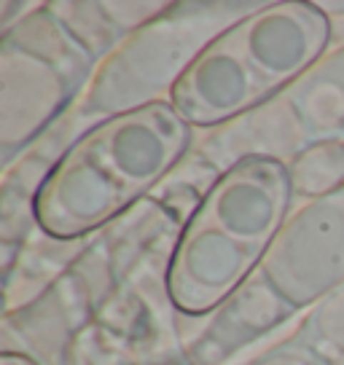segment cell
<instances>
[{"mask_svg":"<svg viewBox=\"0 0 344 365\" xmlns=\"http://www.w3.org/2000/svg\"><path fill=\"white\" fill-rule=\"evenodd\" d=\"M188 143L175 105L153 103L94 126L59 159L35 210L46 231L76 237L97 228L151 188Z\"/></svg>","mask_w":344,"mask_h":365,"instance_id":"obj_1","label":"cell"},{"mask_svg":"<svg viewBox=\"0 0 344 365\" xmlns=\"http://www.w3.org/2000/svg\"><path fill=\"white\" fill-rule=\"evenodd\" d=\"M328 24L310 6H275L213 38L172 83V105L186 121L216 124L272 97L312 65Z\"/></svg>","mask_w":344,"mask_h":365,"instance_id":"obj_2","label":"cell"},{"mask_svg":"<svg viewBox=\"0 0 344 365\" xmlns=\"http://www.w3.org/2000/svg\"><path fill=\"white\" fill-rule=\"evenodd\" d=\"M288 207V178L277 161L231 170L191 217L170 269L175 304L191 314L221 304L264 255Z\"/></svg>","mask_w":344,"mask_h":365,"instance_id":"obj_3","label":"cell"}]
</instances>
